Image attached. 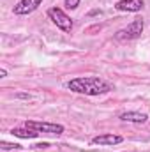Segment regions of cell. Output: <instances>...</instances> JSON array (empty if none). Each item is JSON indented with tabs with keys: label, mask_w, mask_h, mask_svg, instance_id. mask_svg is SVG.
Here are the masks:
<instances>
[{
	"label": "cell",
	"mask_w": 150,
	"mask_h": 152,
	"mask_svg": "<svg viewBox=\"0 0 150 152\" xmlns=\"http://www.w3.org/2000/svg\"><path fill=\"white\" fill-rule=\"evenodd\" d=\"M18 97H20V99H28V96H27V94H18Z\"/></svg>",
	"instance_id": "cell-14"
},
{
	"label": "cell",
	"mask_w": 150,
	"mask_h": 152,
	"mask_svg": "<svg viewBox=\"0 0 150 152\" xmlns=\"http://www.w3.org/2000/svg\"><path fill=\"white\" fill-rule=\"evenodd\" d=\"M34 147H37V149H46V147H50V143H37V145H34Z\"/></svg>",
	"instance_id": "cell-12"
},
{
	"label": "cell",
	"mask_w": 150,
	"mask_h": 152,
	"mask_svg": "<svg viewBox=\"0 0 150 152\" xmlns=\"http://www.w3.org/2000/svg\"><path fill=\"white\" fill-rule=\"evenodd\" d=\"M120 120L124 122H133V124H145L149 120V115L147 113H141V112H124L120 113L118 117Z\"/></svg>",
	"instance_id": "cell-8"
},
{
	"label": "cell",
	"mask_w": 150,
	"mask_h": 152,
	"mask_svg": "<svg viewBox=\"0 0 150 152\" xmlns=\"http://www.w3.org/2000/svg\"><path fill=\"white\" fill-rule=\"evenodd\" d=\"M11 134L12 136H16V138H27V140H30V138H37L39 133L37 131H34V129H30V127H12L11 129Z\"/></svg>",
	"instance_id": "cell-9"
},
{
	"label": "cell",
	"mask_w": 150,
	"mask_h": 152,
	"mask_svg": "<svg viewBox=\"0 0 150 152\" xmlns=\"http://www.w3.org/2000/svg\"><path fill=\"white\" fill-rule=\"evenodd\" d=\"M122 142H124V138L120 134H99V136L92 138L94 145H104V147H108V145H118Z\"/></svg>",
	"instance_id": "cell-7"
},
{
	"label": "cell",
	"mask_w": 150,
	"mask_h": 152,
	"mask_svg": "<svg viewBox=\"0 0 150 152\" xmlns=\"http://www.w3.org/2000/svg\"><path fill=\"white\" fill-rule=\"evenodd\" d=\"M143 0H118L115 4L117 11H124V12H140L143 9Z\"/></svg>",
	"instance_id": "cell-6"
},
{
	"label": "cell",
	"mask_w": 150,
	"mask_h": 152,
	"mask_svg": "<svg viewBox=\"0 0 150 152\" xmlns=\"http://www.w3.org/2000/svg\"><path fill=\"white\" fill-rule=\"evenodd\" d=\"M143 28H145V21H143L141 18H136V20L131 21L125 28L118 30V32L115 34V39H117V41H133V39H138V37H141Z\"/></svg>",
	"instance_id": "cell-2"
},
{
	"label": "cell",
	"mask_w": 150,
	"mask_h": 152,
	"mask_svg": "<svg viewBox=\"0 0 150 152\" xmlns=\"http://www.w3.org/2000/svg\"><path fill=\"white\" fill-rule=\"evenodd\" d=\"M25 127H30L37 133H46V134H62L66 127L62 124H53V122H37V120H25Z\"/></svg>",
	"instance_id": "cell-4"
},
{
	"label": "cell",
	"mask_w": 150,
	"mask_h": 152,
	"mask_svg": "<svg viewBox=\"0 0 150 152\" xmlns=\"http://www.w3.org/2000/svg\"><path fill=\"white\" fill-rule=\"evenodd\" d=\"M48 18L57 25V28H60V30H64V32H71L73 30V20L62 11V9H58V7H51V9H48Z\"/></svg>",
	"instance_id": "cell-3"
},
{
	"label": "cell",
	"mask_w": 150,
	"mask_h": 152,
	"mask_svg": "<svg viewBox=\"0 0 150 152\" xmlns=\"http://www.w3.org/2000/svg\"><path fill=\"white\" fill-rule=\"evenodd\" d=\"M7 76V71L5 69H0V78H5Z\"/></svg>",
	"instance_id": "cell-13"
},
{
	"label": "cell",
	"mask_w": 150,
	"mask_h": 152,
	"mask_svg": "<svg viewBox=\"0 0 150 152\" xmlns=\"http://www.w3.org/2000/svg\"><path fill=\"white\" fill-rule=\"evenodd\" d=\"M41 4H42V0H20L12 7V12L16 16H27V14H32Z\"/></svg>",
	"instance_id": "cell-5"
},
{
	"label": "cell",
	"mask_w": 150,
	"mask_h": 152,
	"mask_svg": "<svg viewBox=\"0 0 150 152\" xmlns=\"http://www.w3.org/2000/svg\"><path fill=\"white\" fill-rule=\"evenodd\" d=\"M0 147L4 151H12V149H21V145L18 143H7V142H0Z\"/></svg>",
	"instance_id": "cell-10"
},
{
	"label": "cell",
	"mask_w": 150,
	"mask_h": 152,
	"mask_svg": "<svg viewBox=\"0 0 150 152\" xmlns=\"http://www.w3.org/2000/svg\"><path fill=\"white\" fill-rule=\"evenodd\" d=\"M79 2H81V0H66L64 5H66L67 9H76V7L79 5Z\"/></svg>",
	"instance_id": "cell-11"
},
{
	"label": "cell",
	"mask_w": 150,
	"mask_h": 152,
	"mask_svg": "<svg viewBox=\"0 0 150 152\" xmlns=\"http://www.w3.org/2000/svg\"><path fill=\"white\" fill-rule=\"evenodd\" d=\"M66 87L76 92V94H85V96H101V94H108L113 90V85L108 83L106 80L99 78V76H79L73 78L66 83Z\"/></svg>",
	"instance_id": "cell-1"
}]
</instances>
